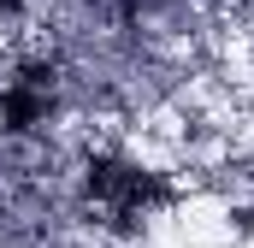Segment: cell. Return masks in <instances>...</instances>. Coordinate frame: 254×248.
Masks as SVG:
<instances>
[{
  "label": "cell",
  "instance_id": "6da1fadb",
  "mask_svg": "<svg viewBox=\"0 0 254 248\" xmlns=\"http://www.w3.org/2000/svg\"><path fill=\"white\" fill-rule=\"evenodd\" d=\"M89 201L113 219V225H136V219H148L154 207H166L172 201V184L166 178H154V172H142V166H125V160H89Z\"/></svg>",
  "mask_w": 254,
  "mask_h": 248
},
{
  "label": "cell",
  "instance_id": "7a4b0ae2",
  "mask_svg": "<svg viewBox=\"0 0 254 248\" xmlns=\"http://www.w3.org/2000/svg\"><path fill=\"white\" fill-rule=\"evenodd\" d=\"M18 6H24V0H0V18H12V12H18Z\"/></svg>",
  "mask_w": 254,
  "mask_h": 248
}]
</instances>
